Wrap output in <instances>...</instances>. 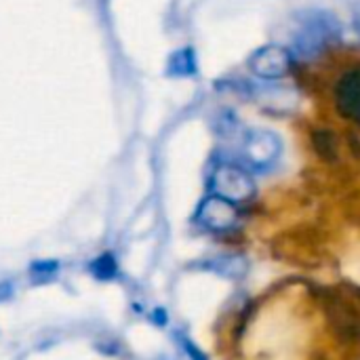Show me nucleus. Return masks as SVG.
Listing matches in <instances>:
<instances>
[{"label": "nucleus", "instance_id": "6", "mask_svg": "<svg viewBox=\"0 0 360 360\" xmlns=\"http://www.w3.org/2000/svg\"><path fill=\"white\" fill-rule=\"evenodd\" d=\"M335 105L338 112L360 124V68L346 72L335 84Z\"/></svg>", "mask_w": 360, "mask_h": 360}, {"label": "nucleus", "instance_id": "2", "mask_svg": "<svg viewBox=\"0 0 360 360\" xmlns=\"http://www.w3.org/2000/svg\"><path fill=\"white\" fill-rule=\"evenodd\" d=\"M335 34H338V23L333 17L325 13L312 15L304 21L302 30L295 34L293 53L302 59H314L323 53L325 42Z\"/></svg>", "mask_w": 360, "mask_h": 360}, {"label": "nucleus", "instance_id": "1", "mask_svg": "<svg viewBox=\"0 0 360 360\" xmlns=\"http://www.w3.org/2000/svg\"><path fill=\"white\" fill-rule=\"evenodd\" d=\"M255 179L238 165H219L211 175V194L230 202H247L255 196Z\"/></svg>", "mask_w": 360, "mask_h": 360}, {"label": "nucleus", "instance_id": "5", "mask_svg": "<svg viewBox=\"0 0 360 360\" xmlns=\"http://www.w3.org/2000/svg\"><path fill=\"white\" fill-rule=\"evenodd\" d=\"M196 221L211 232H228L238 221V209L234 202L209 194L196 211Z\"/></svg>", "mask_w": 360, "mask_h": 360}, {"label": "nucleus", "instance_id": "10", "mask_svg": "<svg viewBox=\"0 0 360 360\" xmlns=\"http://www.w3.org/2000/svg\"><path fill=\"white\" fill-rule=\"evenodd\" d=\"M57 268H59L57 262H36V264L30 266V270H32L36 276H44V278L53 276V274L57 272Z\"/></svg>", "mask_w": 360, "mask_h": 360}, {"label": "nucleus", "instance_id": "7", "mask_svg": "<svg viewBox=\"0 0 360 360\" xmlns=\"http://www.w3.org/2000/svg\"><path fill=\"white\" fill-rule=\"evenodd\" d=\"M196 72H198V63H196V53L192 46H184L169 57V63H167L169 76L186 78V76H194Z\"/></svg>", "mask_w": 360, "mask_h": 360}, {"label": "nucleus", "instance_id": "4", "mask_svg": "<svg viewBox=\"0 0 360 360\" xmlns=\"http://www.w3.org/2000/svg\"><path fill=\"white\" fill-rule=\"evenodd\" d=\"M249 70L264 80H281L291 70V53L281 44H266L249 59Z\"/></svg>", "mask_w": 360, "mask_h": 360}, {"label": "nucleus", "instance_id": "3", "mask_svg": "<svg viewBox=\"0 0 360 360\" xmlns=\"http://www.w3.org/2000/svg\"><path fill=\"white\" fill-rule=\"evenodd\" d=\"M283 152L281 137L268 129H253L243 141V158L255 171L270 169Z\"/></svg>", "mask_w": 360, "mask_h": 360}, {"label": "nucleus", "instance_id": "8", "mask_svg": "<svg viewBox=\"0 0 360 360\" xmlns=\"http://www.w3.org/2000/svg\"><path fill=\"white\" fill-rule=\"evenodd\" d=\"M211 268L224 276H230V278H240L247 272L245 257H240V255H221L215 259V264Z\"/></svg>", "mask_w": 360, "mask_h": 360}, {"label": "nucleus", "instance_id": "9", "mask_svg": "<svg viewBox=\"0 0 360 360\" xmlns=\"http://www.w3.org/2000/svg\"><path fill=\"white\" fill-rule=\"evenodd\" d=\"M89 270H91V274H93L95 278H99V281H112V278H116V274H118V266H116V259H114L112 253H103V255L95 257V259L91 262Z\"/></svg>", "mask_w": 360, "mask_h": 360}, {"label": "nucleus", "instance_id": "11", "mask_svg": "<svg viewBox=\"0 0 360 360\" xmlns=\"http://www.w3.org/2000/svg\"><path fill=\"white\" fill-rule=\"evenodd\" d=\"M181 346H184V350L192 356V360H207L205 359V354L190 342V340H186V338H181Z\"/></svg>", "mask_w": 360, "mask_h": 360}]
</instances>
